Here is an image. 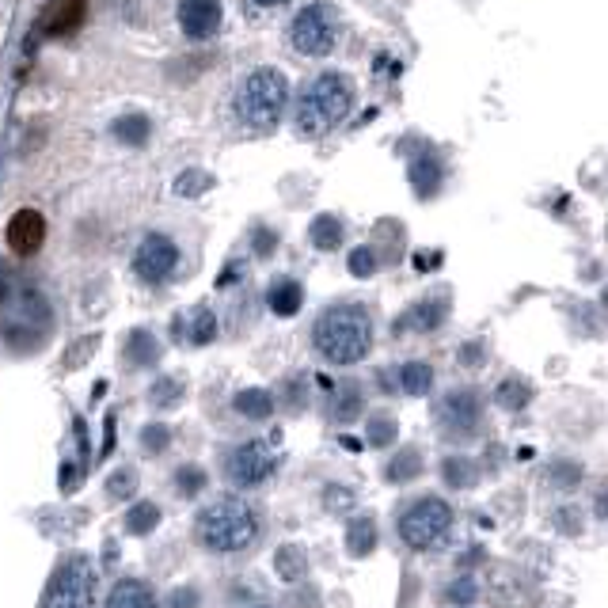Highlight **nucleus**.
<instances>
[{"mask_svg":"<svg viewBox=\"0 0 608 608\" xmlns=\"http://www.w3.org/2000/svg\"><path fill=\"white\" fill-rule=\"evenodd\" d=\"M95 567L88 555H65L50 574V586L42 593V608H95Z\"/></svg>","mask_w":608,"mask_h":608,"instance_id":"39448f33","label":"nucleus"},{"mask_svg":"<svg viewBox=\"0 0 608 608\" xmlns=\"http://www.w3.org/2000/svg\"><path fill=\"white\" fill-rule=\"evenodd\" d=\"M168 441H171V430H168V426H149V430L141 434V449H145V453H160V449H164Z\"/></svg>","mask_w":608,"mask_h":608,"instance_id":"c9c22d12","label":"nucleus"},{"mask_svg":"<svg viewBox=\"0 0 608 608\" xmlns=\"http://www.w3.org/2000/svg\"><path fill=\"white\" fill-rule=\"evenodd\" d=\"M399 388H403L407 396H426V392L434 388V369H430L426 361H407V365L399 369Z\"/></svg>","mask_w":608,"mask_h":608,"instance_id":"6ab92c4d","label":"nucleus"},{"mask_svg":"<svg viewBox=\"0 0 608 608\" xmlns=\"http://www.w3.org/2000/svg\"><path fill=\"white\" fill-rule=\"evenodd\" d=\"M312 342H316V354L331 365H354L373 346V320L358 304L327 308L312 327Z\"/></svg>","mask_w":608,"mask_h":608,"instance_id":"f03ea898","label":"nucleus"},{"mask_svg":"<svg viewBox=\"0 0 608 608\" xmlns=\"http://www.w3.org/2000/svg\"><path fill=\"white\" fill-rule=\"evenodd\" d=\"M107 491H111V498H130V494H137V475L114 472L111 479H107Z\"/></svg>","mask_w":608,"mask_h":608,"instance_id":"72a5a7b5","label":"nucleus"},{"mask_svg":"<svg viewBox=\"0 0 608 608\" xmlns=\"http://www.w3.org/2000/svg\"><path fill=\"white\" fill-rule=\"evenodd\" d=\"M346 548L350 555H369V551L377 548V525L369 521V517H358V521H350V529H346Z\"/></svg>","mask_w":608,"mask_h":608,"instance_id":"4be33fe9","label":"nucleus"},{"mask_svg":"<svg viewBox=\"0 0 608 608\" xmlns=\"http://www.w3.org/2000/svg\"><path fill=\"white\" fill-rule=\"evenodd\" d=\"M111 130H114V137H118V141H126V145H145L152 126H149V118H145V114H126V118H118V122H114Z\"/></svg>","mask_w":608,"mask_h":608,"instance_id":"5701e85b","label":"nucleus"},{"mask_svg":"<svg viewBox=\"0 0 608 608\" xmlns=\"http://www.w3.org/2000/svg\"><path fill=\"white\" fill-rule=\"evenodd\" d=\"M255 608H263V605H255ZM266 608H270V605H266Z\"/></svg>","mask_w":608,"mask_h":608,"instance_id":"c03bdc74","label":"nucleus"},{"mask_svg":"<svg viewBox=\"0 0 608 608\" xmlns=\"http://www.w3.org/2000/svg\"><path fill=\"white\" fill-rule=\"evenodd\" d=\"M289 103V80L278 69H255L236 95V114L251 130H270Z\"/></svg>","mask_w":608,"mask_h":608,"instance_id":"20e7f679","label":"nucleus"},{"mask_svg":"<svg viewBox=\"0 0 608 608\" xmlns=\"http://www.w3.org/2000/svg\"><path fill=\"white\" fill-rule=\"evenodd\" d=\"M171 608H198V593H194V589H175Z\"/></svg>","mask_w":608,"mask_h":608,"instance_id":"4c0bfd02","label":"nucleus"},{"mask_svg":"<svg viewBox=\"0 0 608 608\" xmlns=\"http://www.w3.org/2000/svg\"><path fill=\"white\" fill-rule=\"evenodd\" d=\"M213 335H217V316H213V312H198V316H194V327H190V342H194V346H206V342H213Z\"/></svg>","mask_w":608,"mask_h":608,"instance_id":"7c9ffc66","label":"nucleus"},{"mask_svg":"<svg viewBox=\"0 0 608 608\" xmlns=\"http://www.w3.org/2000/svg\"><path fill=\"white\" fill-rule=\"evenodd\" d=\"M221 0H179V27L187 38H213L221 31Z\"/></svg>","mask_w":608,"mask_h":608,"instance_id":"f8f14e48","label":"nucleus"},{"mask_svg":"<svg viewBox=\"0 0 608 608\" xmlns=\"http://www.w3.org/2000/svg\"><path fill=\"white\" fill-rule=\"evenodd\" d=\"M274 567H278V574H282L285 582H297V578L308 574V559H304L297 548H282L278 551V559H274Z\"/></svg>","mask_w":608,"mask_h":608,"instance_id":"a878e982","label":"nucleus"},{"mask_svg":"<svg viewBox=\"0 0 608 608\" xmlns=\"http://www.w3.org/2000/svg\"><path fill=\"white\" fill-rule=\"evenodd\" d=\"M4 240H8V247H12L16 255L31 259V255H38L42 244H46V217H42L38 209H16L8 228H4Z\"/></svg>","mask_w":608,"mask_h":608,"instance_id":"9b49d317","label":"nucleus"},{"mask_svg":"<svg viewBox=\"0 0 608 608\" xmlns=\"http://www.w3.org/2000/svg\"><path fill=\"white\" fill-rule=\"evenodd\" d=\"M411 183H415L418 198H430V194L441 187V160H437L434 152L415 156V164H411Z\"/></svg>","mask_w":608,"mask_h":608,"instance_id":"f3484780","label":"nucleus"},{"mask_svg":"<svg viewBox=\"0 0 608 608\" xmlns=\"http://www.w3.org/2000/svg\"><path fill=\"white\" fill-rule=\"evenodd\" d=\"M160 525V506L156 502H137L130 513H126V529L133 532V536H145V532H152Z\"/></svg>","mask_w":608,"mask_h":608,"instance_id":"b1692460","label":"nucleus"},{"mask_svg":"<svg viewBox=\"0 0 608 608\" xmlns=\"http://www.w3.org/2000/svg\"><path fill=\"white\" fill-rule=\"evenodd\" d=\"M175 483H179V491L190 498V494H198L202 487H206V472H202V468H194V464H183V468L175 472Z\"/></svg>","mask_w":608,"mask_h":608,"instance_id":"2f4dec72","label":"nucleus"},{"mask_svg":"<svg viewBox=\"0 0 608 608\" xmlns=\"http://www.w3.org/2000/svg\"><path fill=\"white\" fill-rule=\"evenodd\" d=\"M107 608H160V605H156V593H152V586L137 582V578H122V582L111 589Z\"/></svg>","mask_w":608,"mask_h":608,"instance_id":"4468645a","label":"nucleus"},{"mask_svg":"<svg viewBox=\"0 0 608 608\" xmlns=\"http://www.w3.org/2000/svg\"><path fill=\"white\" fill-rule=\"evenodd\" d=\"M301 301H304V289L293 282V278H278V282L270 285V293H266V304H270L274 316H297V312H301Z\"/></svg>","mask_w":608,"mask_h":608,"instance_id":"2eb2a0df","label":"nucleus"},{"mask_svg":"<svg viewBox=\"0 0 608 608\" xmlns=\"http://www.w3.org/2000/svg\"><path fill=\"white\" fill-rule=\"evenodd\" d=\"M209 183H213V179H209L206 171L190 168V171H183V175L175 179V194H179V198H198L202 190H209Z\"/></svg>","mask_w":608,"mask_h":608,"instance_id":"cd10ccee","label":"nucleus"},{"mask_svg":"<svg viewBox=\"0 0 608 608\" xmlns=\"http://www.w3.org/2000/svg\"><path fill=\"white\" fill-rule=\"evenodd\" d=\"M449 532H453V510L441 498H422L415 506H407L399 517V536H403L407 548L415 551L441 548L449 540Z\"/></svg>","mask_w":608,"mask_h":608,"instance_id":"423d86ee","label":"nucleus"},{"mask_svg":"<svg viewBox=\"0 0 608 608\" xmlns=\"http://www.w3.org/2000/svg\"><path fill=\"white\" fill-rule=\"evenodd\" d=\"M472 597H475L472 582H456V586L449 589V601H472Z\"/></svg>","mask_w":608,"mask_h":608,"instance_id":"ea45409f","label":"nucleus"},{"mask_svg":"<svg viewBox=\"0 0 608 608\" xmlns=\"http://www.w3.org/2000/svg\"><path fill=\"white\" fill-rule=\"evenodd\" d=\"M418 472H422V456H418V449H403V453L392 456V464L384 468V475H388L392 483H407V479H415Z\"/></svg>","mask_w":608,"mask_h":608,"instance_id":"393cba45","label":"nucleus"},{"mask_svg":"<svg viewBox=\"0 0 608 608\" xmlns=\"http://www.w3.org/2000/svg\"><path fill=\"white\" fill-rule=\"evenodd\" d=\"M274 240H278L274 232H263V228H259V232H255V251H259V255H270V251H274Z\"/></svg>","mask_w":608,"mask_h":608,"instance_id":"58836bf2","label":"nucleus"},{"mask_svg":"<svg viewBox=\"0 0 608 608\" xmlns=\"http://www.w3.org/2000/svg\"><path fill=\"white\" fill-rule=\"evenodd\" d=\"M236 411L244 418H270V411H274V396L266 392V388H244V392H236Z\"/></svg>","mask_w":608,"mask_h":608,"instance_id":"aec40b11","label":"nucleus"},{"mask_svg":"<svg viewBox=\"0 0 608 608\" xmlns=\"http://www.w3.org/2000/svg\"><path fill=\"white\" fill-rule=\"evenodd\" d=\"M84 16H88V0H54V8L46 12L42 31L54 38H65L84 23Z\"/></svg>","mask_w":608,"mask_h":608,"instance_id":"ddd939ff","label":"nucleus"},{"mask_svg":"<svg viewBox=\"0 0 608 608\" xmlns=\"http://www.w3.org/2000/svg\"><path fill=\"white\" fill-rule=\"evenodd\" d=\"M339 42V12L331 4H308L289 27V46L304 57H327Z\"/></svg>","mask_w":608,"mask_h":608,"instance_id":"0eeeda50","label":"nucleus"},{"mask_svg":"<svg viewBox=\"0 0 608 608\" xmlns=\"http://www.w3.org/2000/svg\"><path fill=\"white\" fill-rule=\"evenodd\" d=\"M441 475H445V483H449V487H472L475 464L472 460H464V456H449V460H445V468H441Z\"/></svg>","mask_w":608,"mask_h":608,"instance_id":"bb28decb","label":"nucleus"},{"mask_svg":"<svg viewBox=\"0 0 608 608\" xmlns=\"http://www.w3.org/2000/svg\"><path fill=\"white\" fill-rule=\"evenodd\" d=\"M354 107V84L342 73H320L304 88L293 126L301 137H323L339 126Z\"/></svg>","mask_w":608,"mask_h":608,"instance_id":"7ed1b4c3","label":"nucleus"},{"mask_svg":"<svg viewBox=\"0 0 608 608\" xmlns=\"http://www.w3.org/2000/svg\"><path fill=\"white\" fill-rule=\"evenodd\" d=\"M175 266H179V247L171 244L168 236L152 232V236H145V240L137 244V255H133V274H137L141 282H149V285L168 282Z\"/></svg>","mask_w":608,"mask_h":608,"instance_id":"6e6552de","label":"nucleus"},{"mask_svg":"<svg viewBox=\"0 0 608 608\" xmlns=\"http://www.w3.org/2000/svg\"><path fill=\"white\" fill-rule=\"evenodd\" d=\"M350 274H354V278L377 274V251H373V247H354V251H350Z\"/></svg>","mask_w":608,"mask_h":608,"instance_id":"c756f323","label":"nucleus"},{"mask_svg":"<svg viewBox=\"0 0 608 608\" xmlns=\"http://www.w3.org/2000/svg\"><path fill=\"white\" fill-rule=\"evenodd\" d=\"M282 4H289V0H247L251 12H270V8H282Z\"/></svg>","mask_w":608,"mask_h":608,"instance_id":"a19ab883","label":"nucleus"},{"mask_svg":"<svg viewBox=\"0 0 608 608\" xmlns=\"http://www.w3.org/2000/svg\"><path fill=\"white\" fill-rule=\"evenodd\" d=\"M597 513H601V517H608V491L601 494V502H597Z\"/></svg>","mask_w":608,"mask_h":608,"instance_id":"37998d69","label":"nucleus"},{"mask_svg":"<svg viewBox=\"0 0 608 608\" xmlns=\"http://www.w3.org/2000/svg\"><path fill=\"white\" fill-rule=\"evenodd\" d=\"M445 308L449 304L441 301H422V304H415L403 320L396 323V331H434V327H441V320H445Z\"/></svg>","mask_w":608,"mask_h":608,"instance_id":"dca6fc26","label":"nucleus"},{"mask_svg":"<svg viewBox=\"0 0 608 608\" xmlns=\"http://www.w3.org/2000/svg\"><path fill=\"white\" fill-rule=\"evenodd\" d=\"M156 354H160V350H156V339H152L149 331H145V335L137 331V335L130 339V361H133V365H141V361H156Z\"/></svg>","mask_w":608,"mask_h":608,"instance_id":"473e14b6","label":"nucleus"},{"mask_svg":"<svg viewBox=\"0 0 608 608\" xmlns=\"http://www.w3.org/2000/svg\"><path fill=\"white\" fill-rule=\"evenodd\" d=\"M331 415L339 418V422H350V418H358L361 415V392H358V388H342V396L335 399Z\"/></svg>","mask_w":608,"mask_h":608,"instance_id":"c85d7f7f","label":"nucleus"},{"mask_svg":"<svg viewBox=\"0 0 608 608\" xmlns=\"http://www.w3.org/2000/svg\"><path fill=\"white\" fill-rule=\"evenodd\" d=\"M308 240L320 247V251H335L342 244V221L335 213H320L312 228H308Z\"/></svg>","mask_w":608,"mask_h":608,"instance_id":"412c9836","label":"nucleus"},{"mask_svg":"<svg viewBox=\"0 0 608 608\" xmlns=\"http://www.w3.org/2000/svg\"><path fill=\"white\" fill-rule=\"evenodd\" d=\"M479 358H483V350H479V342H472V346L464 350V361H472V365H475Z\"/></svg>","mask_w":608,"mask_h":608,"instance_id":"79ce46f5","label":"nucleus"},{"mask_svg":"<svg viewBox=\"0 0 608 608\" xmlns=\"http://www.w3.org/2000/svg\"><path fill=\"white\" fill-rule=\"evenodd\" d=\"M179 396H183V384H175V380H160V384L152 388V403H156V407H175Z\"/></svg>","mask_w":608,"mask_h":608,"instance_id":"f704fd0d","label":"nucleus"},{"mask_svg":"<svg viewBox=\"0 0 608 608\" xmlns=\"http://www.w3.org/2000/svg\"><path fill=\"white\" fill-rule=\"evenodd\" d=\"M479 415H483L479 396L468 392V388L464 392H449L437 403V422H441L445 437H472L479 430Z\"/></svg>","mask_w":608,"mask_h":608,"instance_id":"9d476101","label":"nucleus"},{"mask_svg":"<svg viewBox=\"0 0 608 608\" xmlns=\"http://www.w3.org/2000/svg\"><path fill=\"white\" fill-rule=\"evenodd\" d=\"M278 468V453L266 441H247L236 453L228 456V479L240 487H259Z\"/></svg>","mask_w":608,"mask_h":608,"instance_id":"1a4fd4ad","label":"nucleus"},{"mask_svg":"<svg viewBox=\"0 0 608 608\" xmlns=\"http://www.w3.org/2000/svg\"><path fill=\"white\" fill-rule=\"evenodd\" d=\"M396 437V422L392 418H373L369 422V445H388Z\"/></svg>","mask_w":608,"mask_h":608,"instance_id":"e433bc0d","label":"nucleus"},{"mask_svg":"<svg viewBox=\"0 0 608 608\" xmlns=\"http://www.w3.org/2000/svg\"><path fill=\"white\" fill-rule=\"evenodd\" d=\"M255 536H259V513L236 494L209 502L206 510L194 517V540L217 555H236V551L251 548Z\"/></svg>","mask_w":608,"mask_h":608,"instance_id":"f257e3e1","label":"nucleus"},{"mask_svg":"<svg viewBox=\"0 0 608 608\" xmlns=\"http://www.w3.org/2000/svg\"><path fill=\"white\" fill-rule=\"evenodd\" d=\"M494 403L506 407V411H521V407H529L532 403V384L521 377H506L498 388H494Z\"/></svg>","mask_w":608,"mask_h":608,"instance_id":"a211bd4d","label":"nucleus"}]
</instances>
